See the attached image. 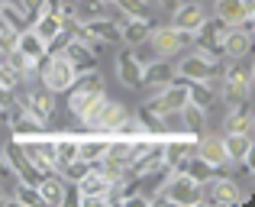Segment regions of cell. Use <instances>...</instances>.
<instances>
[{
	"label": "cell",
	"instance_id": "cell-1",
	"mask_svg": "<svg viewBox=\"0 0 255 207\" xmlns=\"http://www.w3.org/2000/svg\"><path fill=\"white\" fill-rule=\"evenodd\" d=\"M152 204H174V207H194L204 201V185H197L194 178H187L184 172H168L158 182L155 195L149 198Z\"/></svg>",
	"mask_w": 255,
	"mask_h": 207
},
{
	"label": "cell",
	"instance_id": "cell-2",
	"mask_svg": "<svg viewBox=\"0 0 255 207\" xmlns=\"http://www.w3.org/2000/svg\"><path fill=\"white\" fill-rule=\"evenodd\" d=\"M223 101L226 107L233 104H249V94H252V62L249 58H226L223 62Z\"/></svg>",
	"mask_w": 255,
	"mask_h": 207
},
{
	"label": "cell",
	"instance_id": "cell-3",
	"mask_svg": "<svg viewBox=\"0 0 255 207\" xmlns=\"http://www.w3.org/2000/svg\"><path fill=\"white\" fill-rule=\"evenodd\" d=\"M36 78L42 88H49L52 94H65V91L75 84V68L71 62L62 55V52H45L42 58L36 62Z\"/></svg>",
	"mask_w": 255,
	"mask_h": 207
},
{
	"label": "cell",
	"instance_id": "cell-4",
	"mask_svg": "<svg viewBox=\"0 0 255 207\" xmlns=\"http://www.w3.org/2000/svg\"><path fill=\"white\" fill-rule=\"evenodd\" d=\"M126 107L120 104V101H113V97H97V101H94L91 107H87V110L81 113V123H84V130H91V133H107V136H110L113 130H117V123L120 120L126 117Z\"/></svg>",
	"mask_w": 255,
	"mask_h": 207
},
{
	"label": "cell",
	"instance_id": "cell-5",
	"mask_svg": "<svg viewBox=\"0 0 255 207\" xmlns=\"http://www.w3.org/2000/svg\"><path fill=\"white\" fill-rule=\"evenodd\" d=\"M65 94H68V113H71V117H81V113H84L94 101H97V97L107 94V91H104V78H100L97 71L78 75L75 84H71Z\"/></svg>",
	"mask_w": 255,
	"mask_h": 207
},
{
	"label": "cell",
	"instance_id": "cell-6",
	"mask_svg": "<svg viewBox=\"0 0 255 207\" xmlns=\"http://www.w3.org/2000/svg\"><path fill=\"white\" fill-rule=\"evenodd\" d=\"M223 62L226 58H210V55H204V52H194V55L181 58L174 71H178V78H184V81H220Z\"/></svg>",
	"mask_w": 255,
	"mask_h": 207
},
{
	"label": "cell",
	"instance_id": "cell-7",
	"mask_svg": "<svg viewBox=\"0 0 255 207\" xmlns=\"http://www.w3.org/2000/svg\"><path fill=\"white\" fill-rule=\"evenodd\" d=\"M184 104H187V81H184V78H174L171 84L152 91V94L142 101V107H149L152 113H158V117H165V113H178Z\"/></svg>",
	"mask_w": 255,
	"mask_h": 207
},
{
	"label": "cell",
	"instance_id": "cell-8",
	"mask_svg": "<svg viewBox=\"0 0 255 207\" xmlns=\"http://www.w3.org/2000/svg\"><path fill=\"white\" fill-rule=\"evenodd\" d=\"M230 29L233 26H226L223 19L207 16L204 23H200V29L194 32L191 45H197V52H204V55H210V58H223V39H226Z\"/></svg>",
	"mask_w": 255,
	"mask_h": 207
},
{
	"label": "cell",
	"instance_id": "cell-9",
	"mask_svg": "<svg viewBox=\"0 0 255 207\" xmlns=\"http://www.w3.org/2000/svg\"><path fill=\"white\" fill-rule=\"evenodd\" d=\"M191 39H194L191 32L174 29L171 23L152 26V32H149V42H152V49H155L158 58H171V55H178V52H184L187 45H191Z\"/></svg>",
	"mask_w": 255,
	"mask_h": 207
},
{
	"label": "cell",
	"instance_id": "cell-10",
	"mask_svg": "<svg viewBox=\"0 0 255 207\" xmlns=\"http://www.w3.org/2000/svg\"><path fill=\"white\" fill-rule=\"evenodd\" d=\"M19 146H23V152L29 156V162L36 165L42 175H49V172L58 169V156H55V143H52L49 133H39V136H29V139H19Z\"/></svg>",
	"mask_w": 255,
	"mask_h": 207
},
{
	"label": "cell",
	"instance_id": "cell-11",
	"mask_svg": "<svg viewBox=\"0 0 255 207\" xmlns=\"http://www.w3.org/2000/svg\"><path fill=\"white\" fill-rule=\"evenodd\" d=\"M213 16L223 19L226 26H239V29L252 32L255 3L252 0H213Z\"/></svg>",
	"mask_w": 255,
	"mask_h": 207
},
{
	"label": "cell",
	"instance_id": "cell-12",
	"mask_svg": "<svg viewBox=\"0 0 255 207\" xmlns=\"http://www.w3.org/2000/svg\"><path fill=\"white\" fill-rule=\"evenodd\" d=\"M16 107H23V110H29L32 117H39L42 123H52L55 120V94H52L49 88H29L19 94L16 91Z\"/></svg>",
	"mask_w": 255,
	"mask_h": 207
},
{
	"label": "cell",
	"instance_id": "cell-13",
	"mask_svg": "<svg viewBox=\"0 0 255 207\" xmlns=\"http://www.w3.org/2000/svg\"><path fill=\"white\" fill-rule=\"evenodd\" d=\"M204 188H210V195H207V198H210V204H217V207H239V204L249 201V195L239 188L236 178L223 175V172H220L217 178H210Z\"/></svg>",
	"mask_w": 255,
	"mask_h": 207
},
{
	"label": "cell",
	"instance_id": "cell-14",
	"mask_svg": "<svg viewBox=\"0 0 255 207\" xmlns=\"http://www.w3.org/2000/svg\"><path fill=\"white\" fill-rule=\"evenodd\" d=\"M3 159L6 165L13 169V175H16V182H26V185H39V178H42V172L36 169V165L29 162V156L23 152V146H19V139L10 136V143H6L3 149Z\"/></svg>",
	"mask_w": 255,
	"mask_h": 207
},
{
	"label": "cell",
	"instance_id": "cell-15",
	"mask_svg": "<svg viewBox=\"0 0 255 207\" xmlns=\"http://www.w3.org/2000/svg\"><path fill=\"white\" fill-rule=\"evenodd\" d=\"M6 126H10V136L13 139H29V136H39V133H45V123L39 117H32L29 110H23V107L13 104L10 110H6Z\"/></svg>",
	"mask_w": 255,
	"mask_h": 207
},
{
	"label": "cell",
	"instance_id": "cell-16",
	"mask_svg": "<svg viewBox=\"0 0 255 207\" xmlns=\"http://www.w3.org/2000/svg\"><path fill=\"white\" fill-rule=\"evenodd\" d=\"M204 19H207V10H204L200 0H181V3L171 10V26L181 29V32H191V36L200 29Z\"/></svg>",
	"mask_w": 255,
	"mask_h": 207
},
{
	"label": "cell",
	"instance_id": "cell-17",
	"mask_svg": "<svg viewBox=\"0 0 255 207\" xmlns=\"http://www.w3.org/2000/svg\"><path fill=\"white\" fill-rule=\"evenodd\" d=\"M142 65L145 62L132 49L117 52V78H120V84L129 88V91H142Z\"/></svg>",
	"mask_w": 255,
	"mask_h": 207
},
{
	"label": "cell",
	"instance_id": "cell-18",
	"mask_svg": "<svg viewBox=\"0 0 255 207\" xmlns=\"http://www.w3.org/2000/svg\"><path fill=\"white\" fill-rule=\"evenodd\" d=\"M197 156L210 162L213 169H230V156H226V143L217 133H200L197 136Z\"/></svg>",
	"mask_w": 255,
	"mask_h": 207
},
{
	"label": "cell",
	"instance_id": "cell-19",
	"mask_svg": "<svg viewBox=\"0 0 255 207\" xmlns=\"http://www.w3.org/2000/svg\"><path fill=\"white\" fill-rule=\"evenodd\" d=\"M174 78H178V71H174V65L168 58H155V62L142 65V91H149V94L165 88V84H171Z\"/></svg>",
	"mask_w": 255,
	"mask_h": 207
},
{
	"label": "cell",
	"instance_id": "cell-20",
	"mask_svg": "<svg viewBox=\"0 0 255 207\" xmlns=\"http://www.w3.org/2000/svg\"><path fill=\"white\" fill-rule=\"evenodd\" d=\"M65 188H68V182H65L58 172L42 175L39 185H36L39 198H42V207H65Z\"/></svg>",
	"mask_w": 255,
	"mask_h": 207
},
{
	"label": "cell",
	"instance_id": "cell-21",
	"mask_svg": "<svg viewBox=\"0 0 255 207\" xmlns=\"http://www.w3.org/2000/svg\"><path fill=\"white\" fill-rule=\"evenodd\" d=\"M62 55L71 62L75 75H87V71H97V52H91L87 45L75 42V39H68V45L62 49Z\"/></svg>",
	"mask_w": 255,
	"mask_h": 207
},
{
	"label": "cell",
	"instance_id": "cell-22",
	"mask_svg": "<svg viewBox=\"0 0 255 207\" xmlns=\"http://www.w3.org/2000/svg\"><path fill=\"white\" fill-rule=\"evenodd\" d=\"M152 19H132V16H123L120 19V42H126L129 49H136V45L149 42V32H152Z\"/></svg>",
	"mask_w": 255,
	"mask_h": 207
},
{
	"label": "cell",
	"instance_id": "cell-23",
	"mask_svg": "<svg viewBox=\"0 0 255 207\" xmlns=\"http://www.w3.org/2000/svg\"><path fill=\"white\" fill-rule=\"evenodd\" d=\"M107 143H110L107 133H84V136H78V159L97 165L107 152Z\"/></svg>",
	"mask_w": 255,
	"mask_h": 207
},
{
	"label": "cell",
	"instance_id": "cell-24",
	"mask_svg": "<svg viewBox=\"0 0 255 207\" xmlns=\"http://www.w3.org/2000/svg\"><path fill=\"white\" fill-rule=\"evenodd\" d=\"M84 26L91 29V36L100 45H120V23L113 16H97V19H84Z\"/></svg>",
	"mask_w": 255,
	"mask_h": 207
},
{
	"label": "cell",
	"instance_id": "cell-25",
	"mask_svg": "<svg viewBox=\"0 0 255 207\" xmlns=\"http://www.w3.org/2000/svg\"><path fill=\"white\" fill-rule=\"evenodd\" d=\"M252 110L249 104H233L226 107V117H223V133H252Z\"/></svg>",
	"mask_w": 255,
	"mask_h": 207
},
{
	"label": "cell",
	"instance_id": "cell-26",
	"mask_svg": "<svg viewBox=\"0 0 255 207\" xmlns=\"http://www.w3.org/2000/svg\"><path fill=\"white\" fill-rule=\"evenodd\" d=\"M249 49H252V32L233 26L223 39V58H243V55H249Z\"/></svg>",
	"mask_w": 255,
	"mask_h": 207
},
{
	"label": "cell",
	"instance_id": "cell-27",
	"mask_svg": "<svg viewBox=\"0 0 255 207\" xmlns=\"http://www.w3.org/2000/svg\"><path fill=\"white\" fill-rule=\"evenodd\" d=\"M187 101L204 107V110H210V107L220 101L217 81H187Z\"/></svg>",
	"mask_w": 255,
	"mask_h": 207
},
{
	"label": "cell",
	"instance_id": "cell-28",
	"mask_svg": "<svg viewBox=\"0 0 255 207\" xmlns=\"http://www.w3.org/2000/svg\"><path fill=\"white\" fill-rule=\"evenodd\" d=\"M178 172H184V175H187V178H194L197 185H207L210 178H217L223 169H213L210 162H204V159H200L197 152H194V156H187V159H184V165H181Z\"/></svg>",
	"mask_w": 255,
	"mask_h": 207
},
{
	"label": "cell",
	"instance_id": "cell-29",
	"mask_svg": "<svg viewBox=\"0 0 255 207\" xmlns=\"http://www.w3.org/2000/svg\"><path fill=\"white\" fill-rule=\"evenodd\" d=\"M223 143H226V156H230V165H233V162H243V159L255 149L252 133H223Z\"/></svg>",
	"mask_w": 255,
	"mask_h": 207
},
{
	"label": "cell",
	"instance_id": "cell-30",
	"mask_svg": "<svg viewBox=\"0 0 255 207\" xmlns=\"http://www.w3.org/2000/svg\"><path fill=\"white\" fill-rule=\"evenodd\" d=\"M29 26H32V32H36L42 42H52V39H55L58 32L65 29V19H62V16H55V13H39V16L32 19Z\"/></svg>",
	"mask_w": 255,
	"mask_h": 207
},
{
	"label": "cell",
	"instance_id": "cell-31",
	"mask_svg": "<svg viewBox=\"0 0 255 207\" xmlns=\"http://www.w3.org/2000/svg\"><path fill=\"white\" fill-rule=\"evenodd\" d=\"M16 52H23V55L32 58V62H39V58L45 55V42L32 32V26H26V29L16 32Z\"/></svg>",
	"mask_w": 255,
	"mask_h": 207
},
{
	"label": "cell",
	"instance_id": "cell-32",
	"mask_svg": "<svg viewBox=\"0 0 255 207\" xmlns=\"http://www.w3.org/2000/svg\"><path fill=\"white\" fill-rule=\"evenodd\" d=\"M0 26H6V29L19 32L29 26V19H26V13L19 10L16 0H0Z\"/></svg>",
	"mask_w": 255,
	"mask_h": 207
},
{
	"label": "cell",
	"instance_id": "cell-33",
	"mask_svg": "<svg viewBox=\"0 0 255 207\" xmlns=\"http://www.w3.org/2000/svg\"><path fill=\"white\" fill-rule=\"evenodd\" d=\"M204 126H207V110L187 101L184 107H181V130L197 133V136H200V133H204Z\"/></svg>",
	"mask_w": 255,
	"mask_h": 207
},
{
	"label": "cell",
	"instance_id": "cell-34",
	"mask_svg": "<svg viewBox=\"0 0 255 207\" xmlns=\"http://www.w3.org/2000/svg\"><path fill=\"white\" fill-rule=\"evenodd\" d=\"M136 120H139V126H142V133L145 136H165V117H158V113H152L149 107H139L136 110Z\"/></svg>",
	"mask_w": 255,
	"mask_h": 207
},
{
	"label": "cell",
	"instance_id": "cell-35",
	"mask_svg": "<svg viewBox=\"0 0 255 207\" xmlns=\"http://www.w3.org/2000/svg\"><path fill=\"white\" fill-rule=\"evenodd\" d=\"M52 143H55V156H58V162H68V159H75L78 156V136L75 133H55L52 136Z\"/></svg>",
	"mask_w": 255,
	"mask_h": 207
},
{
	"label": "cell",
	"instance_id": "cell-36",
	"mask_svg": "<svg viewBox=\"0 0 255 207\" xmlns=\"http://www.w3.org/2000/svg\"><path fill=\"white\" fill-rule=\"evenodd\" d=\"M13 201H16V207H42V198H39L36 185H26V182H13Z\"/></svg>",
	"mask_w": 255,
	"mask_h": 207
},
{
	"label": "cell",
	"instance_id": "cell-37",
	"mask_svg": "<svg viewBox=\"0 0 255 207\" xmlns=\"http://www.w3.org/2000/svg\"><path fill=\"white\" fill-rule=\"evenodd\" d=\"M117 10L123 16H132V19H152V3L149 0H113Z\"/></svg>",
	"mask_w": 255,
	"mask_h": 207
},
{
	"label": "cell",
	"instance_id": "cell-38",
	"mask_svg": "<svg viewBox=\"0 0 255 207\" xmlns=\"http://www.w3.org/2000/svg\"><path fill=\"white\" fill-rule=\"evenodd\" d=\"M16 3H19V10L26 13V19H29V23L39 16V13H42V0H16Z\"/></svg>",
	"mask_w": 255,
	"mask_h": 207
},
{
	"label": "cell",
	"instance_id": "cell-39",
	"mask_svg": "<svg viewBox=\"0 0 255 207\" xmlns=\"http://www.w3.org/2000/svg\"><path fill=\"white\" fill-rule=\"evenodd\" d=\"M0 182H16V175H13V169L6 165V159H3V152H0Z\"/></svg>",
	"mask_w": 255,
	"mask_h": 207
},
{
	"label": "cell",
	"instance_id": "cell-40",
	"mask_svg": "<svg viewBox=\"0 0 255 207\" xmlns=\"http://www.w3.org/2000/svg\"><path fill=\"white\" fill-rule=\"evenodd\" d=\"M178 3H181V0H158V6H162V10H168V13H171Z\"/></svg>",
	"mask_w": 255,
	"mask_h": 207
},
{
	"label": "cell",
	"instance_id": "cell-41",
	"mask_svg": "<svg viewBox=\"0 0 255 207\" xmlns=\"http://www.w3.org/2000/svg\"><path fill=\"white\" fill-rule=\"evenodd\" d=\"M3 120H6V110H3V107H0V123H3Z\"/></svg>",
	"mask_w": 255,
	"mask_h": 207
},
{
	"label": "cell",
	"instance_id": "cell-42",
	"mask_svg": "<svg viewBox=\"0 0 255 207\" xmlns=\"http://www.w3.org/2000/svg\"><path fill=\"white\" fill-rule=\"evenodd\" d=\"M0 201H3V185H0Z\"/></svg>",
	"mask_w": 255,
	"mask_h": 207
}]
</instances>
